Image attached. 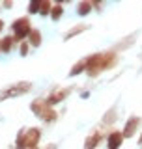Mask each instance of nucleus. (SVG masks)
Instances as JSON below:
<instances>
[{"mask_svg": "<svg viewBox=\"0 0 142 149\" xmlns=\"http://www.w3.org/2000/svg\"><path fill=\"white\" fill-rule=\"evenodd\" d=\"M99 143V134H96V136H90L86 140V143H84V149H93Z\"/></svg>", "mask_w": 142, "mask_h": 149, "instance_id": "9", "label": "nucleus"}, {"mask_svg": "<svg viewBox=\"0 0 142 149\" xmlns=\"http://www.w3.org/2000/svg\"><path fill=\"white\" fill-rule=\"evenodd\" d=\"M47 9H51V4L43 2V4H41V15H47Z\"/></svg>", "mask_w": 142, "mask_h": 149, "instance_id": "15", "label": "nucleus"}, {"mask_svg": "<svg viewBox=\"0 0 142 149\" xmlns=\"http://www.w3.org/2000/svg\"><path fill=\"white\" fill-rule=\"evenodd\" d=\"M140 142H142V138H140Z\"/></svg>", "mask_w": 142, "mask_h": 149, "instance_id": "21", "label": "nucleus"}, {"mask_svg": "<svg viewBox=\"0 0 142 149\" xmlns=\"http://www.w3.org/2000/svg\"><path fill=\"white\" fill-rule=\"evenodd\" d=\"M60 15H62V6H60V4H56L54 9H53V19H60Z\"/></svg>", "mask_w": 142, "mask_h": 149, "instance_id": "14", "label": "nucleus"}, {"mask_svg": "<svg viewBox=\"0 0 142 149\" xmlns=\"http://www.w3.org/2000/svg\"><path fill=\"white\" fill-rule=\"evenodd\" d=\"M13 32H15V37L17 39H21V37H25L26 34H30V21L28 19H19V21L13 22Z\"/></svg>", "mask_w": 142, "mask_h": 149, "instance_id": "3", "label": "nucleus"}, {"mask_svg": "<svg viewBox=\"0 0 142 149\" xmlns=\"http://www.w3.org/2000/svg\"><path fill=\"white\" fill-rule=\"evenodd\" d=\"M69 90H56L54 93H51L49 99H47V104H56V102H60L64 99V97H67Z\"/></svg>", "mask_w": 142, "mask_h": 149, "instance_id": "5", "label": "nucleus"}, {"mask_svg": "<svg viewBox=\"0 0 142 149\" xmlns=\"http://www.w3.org/2000/svg\"><path fill=\"white\" fill-rule=\"evenodd\" d=\"M84 67H86V60H82L80 63H77V65H75V67L71 69V73H69V74H71V77H75V74H79V73L82 71Z\"/></svg>", "mask_w": 142, "mask_h": 149, "instance_id": "11", "label": "nucleus"}, {"mask_svg": "<svg viewBox=\"0 0 142 149\" xmlns=\"http://www.w3.org/2000/svg\"><path fill=\"white\" fill-rule=\"evenodd\" d=\"M28 9H30V13H34V11H37V9H39V2H32L30 6H28Z\"/></svg>", "mask_w": 142, "mask_h": 149, "instance_id": "16", "label": "nucleus"}, {"mask_svg": "<svg viewBox=\"0 0 142 149\" xmlns=\"http://www.w3.org/2000/svg\"><path fill=\"white\" fill-rule=\"evenodd\" d=\"M28 52V47L26 45H21V54H26Z\"/></svg>", "mask_w": 142, "mask_h": 149, "instance_id": "17", "label": "nucleus"}, {"mask_svg": "<svg viewBox=\"0 0 142 149\" xmlns=\"http://www.w3.org/2000/svg\"><path fill=\"white\" fill-rule=\"evenodd\" d=\"M2 26H4V22H2V21H0V30H2Z\"/></svg>", "mask_w": 142, "mask_h": 149, "instance_id": "18", "label": "nucleus"}, {"mask_svg": "<svg viewBox=\"0 0 142 149\" xmlns=\"http://www.w3.org/2000/svg\"><path fill=\"white\" fill-rule=\"evenodd\" d=\"M37 140H39V130H37V129H32V130H28V132H25V143H26V147L34 149L36 143H37Z\"/></svg>", "mask_w": 142, "mask_h": 149, "instance_id": "4", "label": "nucleus"}, {"mask_svg": "<svg viewBox=\"0 0 142 149\" xmlns=\"http://www.w3.org/2000/svg\"><path fill=\"white\" fill-rule=\"evenodd\" d=\"M32 110H34L41 119H45V121H53V119L56 118L54 112H51V110H49V104H47V102H43V101H36L34 104H32Z\"/></svg>", "mask_w": 142, "mask_h": 149, "instance_id": "2", "label": "nucleus"}, {"mask_svg": "<svg viewBox=\"0 0 142 149\" xmlns=\"http://www.w3.org/2000/svg\"><path fill=\"white\" fill-rule=\"evenodd\" d=\"M90 9H92V4H90V2H82V4H79L77 13H79V15H88Z\"/></svg>", "mask_w": 142, "mask_h": 149, "instance_id": "8", "label": "nucleus"}, {"mask_svg": "<svg viewBox=\"0 0 142 149\" xmlns=\"http://www.w3.org/2000/svg\"><path fill=\"white\" fill-rule=\"evenodd\" d=\"M47 149H54V146H49V147H47Z\"/></svg>", "mask_w": 142, "mask_h": 149, "instance_id": "19", "label": "nucleus"}, {"mask_svg": "<svg viewBox=\"0 0 142 149\" xmlns=\"http://www.w3.org/2000/svg\"><path fill=\"white\" fill-rule=\"evenodd\" d=\"M0 49H2V41H0Z\"/></svg>", "mask_w": 142, "mask_h": 149, "instance_id": "20", "label": "nucleus"}, {"mask_svg": "<svg viewBox=\"0 0 142 149\" xmlns=\"http://www.w3.org/2000/svg\"><path fill=\"white\" fill-rule=\"evenodd\" d=\"M122 140H124V134L122 132H112L110 136H108V149H118Z\"/></svg>", "mask_w": 142, "mask_h": 149, "instance_id": "6", "label": "nucleus"}, {"mask_svg": "<svg viewBox=\"0 0 142 149\" xmlns=\"http://www.w3.org/2000/svg\"><path fill=\"white\" fill-rule=\"evenodd\" d=\"M28 36H30V41H32V45H34V47H37V45H39V41H41V36H39V32H37V30H32Z\"/></svg>", "mask_w": 142, "mask_h": 149, "instance_id": "10", "label": "nucleus"}, {"mask_svg": "<svg viewBox=\"0 0 142 149\" xmlns=\"http://www.w3.org/2000/svg\"><path fill=\"white\" fill-rule=\"evenodd\" d=\"M138 123H140V119H138V118L129 119V123H127V125H125V129H124V136H133V132H135V129L138 127Z\"/></svg>", "mask_w": 142, "mask_h": 149, "instance_id": "7", "label": "nucleus"}, {"mask_svg": "<svg viewBox=\"0 0 142 149\" xmlns=\"http://www.w3.org/2000/svg\"><path fill=\"white\" fill-rule=\"evenodd\" d=\"M86 28H88V26H77V28H75V30L67 32V34H65V37H67V39H69V37H73L75 34H80V32H82V30H86Z\"/></svg>", "mask_w": 142, "mask_h": 149, "instance_id": "13", "label": "nucleus"}, {"mask_svg": "<svg viewBox=\"0 0 142 149\" xmlns=\"http://www.w3.org/2000/svg\"><path fill=\"white\" fill-rule=\"evenodd\" d=\"M11 45H13V37H6V39L2 41V50H4V52H8V50L11 49Z\"/></svg>", "mask_w": 142, "mask_h": 149, "instance_id": "12", "label": "nucleus"}, {"mask_svg": "<svg viewBox=\"0 0 142 149\" xmlns=\"http://www.w3.org/2000/svg\"><path fill=\"white\" fill-rule=\"evenodd\" d=\"M30 88H32L30 82H19V84H13V86H9V88H6V90L0 91V99H9V97L22 95V93H26Z\"/></svg>", "mask_w": 142, "mask_h": 149, "instance_id": "1", "label": "nucleus"}]
</instances>
